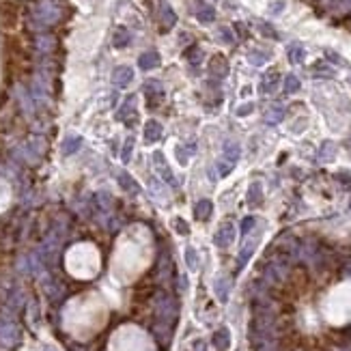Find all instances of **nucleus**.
<instances>
[{"instance_id": "nucleus-1", "label": "nucleus", "mask_w": 351, "mask_h": 351, "mask_svg": "<svg viewBox=\"0 0 351 351\" xmlns=\"http://www.w3.org/2000/svg\"><path fill=\"white\" fill-rule=\"evenodd\" d=\"M18 19H19V11H18L16 2H11V0L0 2V24H2L4 28H16Z\"/></svg>"}, {"instance_id": "nucleus-2", "label": "nucleus", "mask_w": 351, "mask_h": 351, "mask_svg": "<svg viewBox=\"0 0 351 351\" xmlns=\"http://www.w3.org/2000/svg\"><path fill=\"white\" fill-rule=\"evenodd\" d=\"M19 338V332L13 323H0V343L4 345H16Z\"/></svg>"}, {"instance_id": "nucleus-3", "label": "nucleus", "mask_w": 351, "mask_h": 351, "mask_svg": "<svg viewBox=\"0 0 351 351\" xmlns=\"http://www.w3.org/2000/svg\"><path fill=\"white\" fill-rule=\"evenodd\" d=\"M233 239H235V227H233V224H224V227L215 233V246H220V248H227V246H230Z\"/></svg>"}, {"instance_id": "nucleus-4", "label": "nucleus", "mask_w": 351, "mask_h": 351, "mask_svg": "<svg viewBox=\"0 0 351 351\" xmlns=\"http://www.w3.org/2000/svg\"><path fill=\"white\" fill-rule=\"evenodd\" d=\"M134 80V71L132 67H117L112 73V82L117 84V87H129Z\"/></svg>"}, {"instance_id": "nucleus-5", "label": "nucleus", "mask_w": 351, "mask_h": 351, "mask_svg": "<svg viewBox=\"0 0 351 351\" xmlns=\"http://www.w3.org/2000/svg\"><path fill=\"white\" fill-rule=\"evenodd\" d=\"M138 65H140V69H144V71L155 69L159 65V54L155 52V50H149V52H144L142 56L138 58Z\"/></svg>"}, {"instance_id": "nucleus-6", "label": "nucleus", "mask_w": 351, "mask_h": 351, "mask_svg": "<svg viewBox=\"0 0 351 351\" xmlns=\"http://www.w3.org/2000/svg\"><path fill=\"white\" fill-rule=\"evenodd\" d=\"M162 138V125L158 121H149L144 125V140L147 142H155V140Z\"/></svg>"}, {"instance_id": "nucleus-7", "label": "nucleus", "mask_w": 351, "mask_h": 351, "mask_svg": "<svg viewBox=\"0 0 351 351\" xmlns=\"http://www.w3.org/2000/svg\"><path fill=\"white\" fill-rule=\"evenodd\" d=\"M153 162L158 164V168H159V173H162V177H164V179H168V183H173V185H175V177H173V173H170L168 164L164 162V158H162V153H159V151L153 155Z\"/></svg>"}, {"instance_id": "nucleus-8", "label": "nucleus", "mask_w": 351, "mask_h": 351, "mask_svg": "<svg viewBox=\"0 0 351 351\" xmlns=\"http://www.w3.org/2000/svg\"><path fill=\"white\" fill-rule=\"evenodd\" d=\"M211 209H213L211 200H200L196 207H194V213H196L198 220H207L209 215H211Z\"/></svg>"}, {"instance_id": "nucleus-9", "label": "nucleus", "mask_w": 351, "mask_h": 351, "mask_svg": "<svg viewBox=\"0 0 351 351\" xmlns=\"http://www.w3.org/2000/svg\"><path fill=\"white\" fill-rule=\"evenodd\" d=\"M119 181H121V185H123L125 190H127V192H134V194H138V192H140V185L136 183V179H132L127 173H121V175H119Z\"/></svg>"}, {"instance_id": "nucleus-10", "label": "nucleus", "mask_w": 351, "mask_h": 351, "mask_svg": "<svg viewBox=\"0 0 351 351\" xmlns=\"http://www.w3.org/2000/svg\"><path fill=\"white\" fill-rule=\"evenodd\" d=\"M213 343H215V347H218L220 351H224L228 347V330H218L213 336Z\"/></svg>"}, {"instance_id": "nucleus-11", "label": "nucleus", "mask_w": 351, "mask_h": 351, "mask_svg": "<svg viewBox=\"0 0 351 351\" xmlns=\"http://www.w3.org/2000/svg\"><path fill=\"white\" fill-rule=\"evenodd\" d=\"M127 41H129V33L125 31V28H117V31H114V37H112L114 46L123 48V46H127Z\"/></svg>"}, {"instance_id": "nucleus-12", "label": "nucleus", "mask_w": 351, "mask_h": 351, "mask_svg": "<svg viewBox=\"0 0 351 351\" xmlns=\"http://www.w3.org/2000/svg\"><path fill=\"white\" fill-rule=\"evenodd\" d=\"M254 246H257V239H248V242H246L242 254H239V265H244L246 261H248V257L252 254V250H254Z\"/></svg>"}, {"instance_id": "nucleus-13", "label": "nucleus", "mask_w": 351, "mask_h": 351, "mask_svg": "<svg viewBox=\"0 0 351 351\" xmlns=\"http://www.w3.org/2000/svg\"><path fill=\"white\" fill-rule=\"evenodd\" d=\"M211 71H213V73H220V76H224V73H227V63H224L222 56H213Z\"/></svg>"}, {"instance_id": "nucleus-14", "label": "nucleus", "mask_w": 351, "mask_h": 351, "mask_svg": "<svg viewBox=\"0 0 351 351\" xmlns=\"http://www.w3.org/2000/svg\"><path fill=\"white\" fill-rule=\"evenodd\" d=\"M215 291H218V298L222 299V302H227V298H228V280H218V282H215Z\"/></svg>"}, {"instance_id": "nucleus-15", "label": "nucleus", "mask_w": 351, "mask_h": 351, "mask_svg": "<svg viewBox=\"0 0 351 351\" xmlns=\"http://www.w3.org/2000/svg\"><path fill=\"white\" fill-rule=\"evenodd\" d=\"M261 196H263L261 183H252V185H250V192H248V200H250V203H259Z\"/></svg>"}, {"instance_id": "nucleus-16", "label": "nucleus", "mask_w": 351, "mask_h": 351, "mask_svg": "<svg viewBox=\"0 0 351 351\" xmlns=\"http://www.w3.org/2000/svg\"><path fill=\"white\" fill-rule=\"evenodd\" d=\"M185 261H188V267H190V269H196V267H198L196 250H194V248H185Z\"/></svg>"}, {"instance_id": "nucleus-17", "label": "nucleus", "mask_w": 351, "mask_h": 351, "mask_svg": "<svg viewBox=\"0 0 351 351\" xmlns=\"http://www.w3.org/2000/svg\"><path fill=\"white\" fill-rule=\"evenodd\" d=\"M144 91H147V95H159L162 93V84H159L158 80H149L147 87H144Z\"/></svg>"}, {"instance_id": "nucleus-18", "label": "nucleus", "mask_w": 351, "mask_h": 351, "mask_svg": "<svg viewBox=\"0 0 351 351\" xmlns=\"http://www.w3.org/2000/svg\"><path fill=\"white\" fill-rule=\"evenodd\" d=\"M237 158H239L237 144H228V147H227V159H228L230 164H233V162H237Z\"/></svg>"}, {"instance_id": "nucleus-19", "label": "nucleus", "mask_w": 351, "mask_h": 351, "mask_svg": "<svg viewBox=\"0 0 351 351\" xmlns=\"http://www.w3.org/2000/svg\"><path fill=\"white\" fill-rule=\"evenodd\" d=\"M132 151H134V140L129 138L127 142H125V151H123V162H125V164H127L129 158H132Z\"/></svg>"}, {"instance_id": "nucleus-20", "label": "nucleus", "mask_w": 351, "mask_h": 351, "mask_svg": "<svg viewBox=\"0 0 351 351\" xmlns=\"http://www.w3.org/2000/svg\"><path fill=\"white\" fill-rule=\"evenodd\" d=\"M173 224H175V228H177L181 235H188V233H190V227L183 222L181 218H175V222H173Z\"/></svg>"}, {"instance_id": "nucleus-21", "label": "nucleus", "mask_w": 351, "mask_h": 351, "mask_svg": "<svg viewBox=\"0 0 351 351\" xmlns=\"http://www.w3.org/2000/svg\"><path fill=\"white\" fill-rule=\"evenodd\" d=\"M254 224H257V220H254V218H246V220H244V224H242V233L246 235L250 228L254 227Z\"/></svg>"}, {"instance_id": "nucleus-22", "label": "nucleus", "mask_w": 351, "mask_h": 351, "mask_svg": "<svg viewBox=\"0 0 351 351\" xmlns=\"http://www.w3.org/2000/svg\"><path fill=\"white\" fill-rule=\"evenodd\" d=\"M198 18H200V19H205V22H207V19H211V18H213L211 9H205V13H198Z\"/></svg>"}, {"instance_id": "nucleus-23", "label": "nucleus", "mask_w": 351, "mask_h": 351, "mask_svg": "<svg viewBox=\"0 0 351 351\" xmlns=\"http://www.w3.org/2000/svg\"><path fill=\"white\" fill-rule=\"evenodd\" d=\"M325 149H328V151H323L321 159H330V158H332V144H325Z\"/></svg>"}, {"instance_id": "nucleus-24", "label": "nucleus", "mask_w": 351, "mask_h": 351, "mask_svg": "<svg viewBox=\"0 0 351 351\" xmlns=\"http://www.w3.org/2000/svg\"><path fill=\"white\" fill-rule=\"evenodd\" d=\"M287 88H289V91H295V88H298V82H295V78H289Z\"/></svg>"}, {"instance_id": "nucleus-25", "label": "nucleus", "mask_w": 351, "mask_h": 351, "mask_svg": "<svg viewBox=\"0 0 351 351\" xmlns=\"http://www.w3.org/2000/svg\"><path fill=\"white\" fill-rule=\"evenodd\" d=\"M196 351H205V347H203V343H196Z\"/></svg>"}]
</instances>
